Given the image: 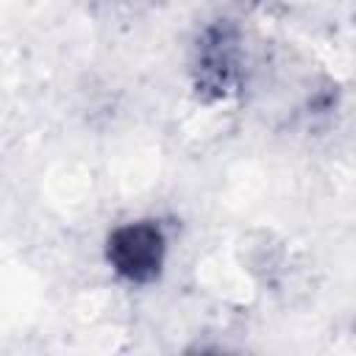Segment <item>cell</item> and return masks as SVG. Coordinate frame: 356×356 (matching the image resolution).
<instances>
[{
    "instance_id": "cell-1",
    "label": "cell",
    "mask_w": 356,
    "mask_h": 356,
    "mask_svg": "<svg viewBox=\"0 0 356 356\" xmlns=\"http://www.w3.org/2000/svg\"><path fill=\"white\" fill-rule=\"evenodd\" d=\"M161 253H164L161 231L147 222L125 225L108 239L111 264L134 281H145V278L156 275L159 264H161Z\"/></svg>"
}]
</instances>
